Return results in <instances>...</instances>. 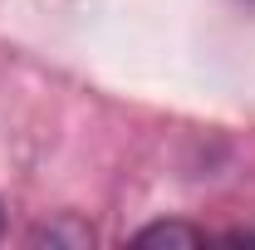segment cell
Returning <instances> with one entry per match:
<instances>
[{
    "instance_id": "obj_1",
    "label": "cell",
    "mask_w": 255,
    "mask_h": 250,
    "mask_svg": "<svg viewBox=\"0 0 255 250\" xmlns=\"http://www.w3.org/2000/svg\"><path fill=\"white\" fill-rule=\"evenodd\" d=\"M132 241L137 246H201L206 236L196 226H182V221H157V226H142Z\"/></svg>"
}]
</instances>
